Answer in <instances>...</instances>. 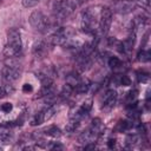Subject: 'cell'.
Listing matches in <instances>:
<instances>
[{
  "label": "cell",
  "instance_id": "1",
  "mask_svg": "<svg viewBox=\"0 0 151 151\" xmlns=\"http://www.w3.org/2000/svg\"><path fill=\"white\" fill-rule=\"evenodd\" d=\"M22 51V41L20 32L17 28H9L7 31V44L4 48L6 58H18Z\"/></svg>",
  "mask_w": 151,
  "mask_h": 151
},
{
  "label": "cell",
  "instance_id": "2",
  "mask_svg": "<svg viewBox=\"0 0 151 151\" xmlns=\"http://www.w3.org/2000/svg\"><path fill=\"white\" fill-rule=\"evenodd\" d=\"M29 25L38 32L40 33H46L50 31V28L52 27V22L51 20L41 12V11H34L29 18H28Z\"/></svg>",
  "mask_w": 151,
  "mask_h": 151
},
{
  "label": "cell",
  "instance_id": "3",
  "mask_svg": "<svg viewBox=\"0 0 151 151\" xmlns=\"http://www.w3.org/2000/svg\"><path fill=\"white\" fill-rule=\"evenodd\" d=\"M15 58H6L5 60V67L1 71L2 79L7 83L15 81L20 78L21 74V66L14 61Z\"/></svg>",
  "mask_w": 151,
  "mask_h": 151
},
{
  "label": "cell",
  "instance_id": "4",
  "mask_svg": "<svg viewBox=\"0 0 151 151\" xmlns=\"http://www.w3.org/2000/svg\"><path fill=\"white\" fill-rule=\"evenodd\" d=\"M80 26L85 33H88V34L94 33L96 26H97V19H96V13L93 12L92 8H86L85 11H83Z\"/></svg>",
  "mask_w": 151,
  "mask_h": 151
},
{
  "label": "cell",
  "instance_id": "5",
  "mask_svg": "<svg viewBox=\"0 0 151 151\" xmlns=\"http://www.w3.org/2000/svg\"><path fill=\"white\" fill-rule=\"evenodd\" d=\"M112 24V9L109 7H103L100 11V19H99V31L103 35H106L110 31Z\"/></svg>",
  "mask_w": 151,
  "mask_h": 151
},
{
  "label": "cell",
  "instance_id": "6",
  "mask_svg": "<svg viewBox=\"0 0 151 151\" xmlns=\"http://www.w3.org/2000/svg\"><path fill=\"white\" fill-rule=\"evenodd\" d=\"M136 2L131 0H117L112 5V9L119 14H127L132 12L136 7Z\"/></svg>",
  "mask_w": 151,
  "mask_h": 151
},
{
  "label": "cell",
  "instance_id": "7",
  "mask_svg": "<svg viewBox=\"0 0 151 151\" xmlns=\"http://www.w3.org/2000/svg\"><path fill=\"white\" fill-rule=\"evenodd\" d=\"M100 133H98L96 130H93L92 127H88L86 131H84L80 136H79V143L81 144H90V143H94L97 140V138L99 137Z\"/></svg>",
  "mask_w": 151,
  "mask_h": 151
},
{
  "label": "cell",
  "instance_id": "8",
  "mask_svg": "<svg viewBox=\"0 0 151 151\" xmlns=\"http://www.w3.org/2000/svg\"><path fill=\"white\" fill-rule=\"evenodd\" d=\"M32 51H33V55L35 58H44L48 53V42H46L45 40L35 41Z\"/></svg>",
  "mask_w": 151,
  "mask_h": 151
},
{
  "label": "cell",
  "instance_id": "9",
  "mask_svg": "<svg viewBox=\"0 0 151 151\" xmlns=\"http://www.w3.org/2000/svg\"><path fill=\"white\" fill-rule=\"evenodd\" d=\"M117 101V93L113 90H110L106 92L104 100H103V110L104 111H110L113 109V106L116 105Z\"/></svg>",
  "mask_w": 151,
  "mask_h": 151
},
{
  "label": "cell",
  "instance_id": "10",
  "mask_svg": "<svg viewBox=\"0 0 151 151\" xmlns=\"http://www.w3.org/2000/svg\"><path fill=\"white\" fill-rule=\"evenodd\" d=\"M131 24H132V27H133V32H136V29L143 28L149 24V17L142 13L139 15H136Z\"/></svg>",
  "mask_w": 151,
  "mask_h": 151
},
{
  "label": "cell",
  "instance_id": "11",
  "mask_svg": "<svg viewBox=\"0 0 151 151\" xmlns=\"http://www.w3.org/2000/svg\"><path fill=\"white\" fill-rule=\"evenodd\" d=\"M90 86H91V85H90V81H88L87 79H81V78H80L79 83L74 86V92H77V93H79V94L86 93V92L88 91Z\"/></svg>",
  "mask_w": 151,
  "mask_h": 151
},
{
  "label": "cell",
  "instance_id": "12",
  "mask_svg": "<svg viewBox=\"0 0 151 151\" xmlns=\"http://www.w3.org/2000/svg\"><path fill=\"white\" fill-rule=\"evenodd\" d=\"M80 122H81V119L76 118V117H71V118H70V122L67 123V125H66V127H65V130H66L67 132H74V131L79 127Z\"/></svg>",
  "mask_w": 151,
  "mask_h": 151
},
{
  "label": "cell",
  "instance_id": "13",
  "mask_svg": "<svg viewBox=\"0 0 151 151\" xmlns=\"http://www.w3.org/2000/svg\"><path fill=\"white\" fill-rule=\"evenodd\" d=\"M44 133L47 134V136H50V137H52V138H59V137L61 136L60 129L57 127V126H54V125H51V126L46 127V129L44 130Z\"/></svg>",
  "mask_w": 151,
  "mask_h": 151
},
{
  "label": "cell",
  "instance_id": "14",
  "mask_svg": "<svg viewBox=\"0 0 151 151\" xmlns=\"http://www.w3.org/2000/svg\"><path fill=\"white\" fill-rule=\"evenodd\" d=\"M150 59H151V53L150 51H146V50H142L137 55V60L142 63H149Z\"/></svg>",
  "mask_w": 151,
  "mask_h": 151
},
{
  "label": "cell",
  "instance_id": "15",
  "mask_svg": "<svg viewBox=\"0 0 151 151\" xmlns=\"http://www.w3.org/2000/svg\"><path fill=\"white\" fill-rule=\"evenodd\" d=\"M45 120H44V117H42V113H41V111L40 112H38L37 114H34L33 117H32V119H31V125L32 126H35V125H40V124H42Z\"/></svg>",
  "mask_w": 151,
  "mask_h": 151
},
{
  "label": "cell",
  "instance_id": "16",
  "mask_svg": "<svg viewBox=\"0 0 151 151\" xmlns=\"http://www.w3.org/2000/svg\"><path fill=\"white\" fill-rule=\"evenodd\" d=\"M139 142H140V137H139V134L133 133V134H129V136L126 137V144L130 145V146H133V145L138 144Z\"/></svg>",
  "mask_w": 151,
  "mask_h": 151
},
{
  "label": "cell",
  "instance_id": "17",
  "mask_svg": "<svg viewBox=\"0 0 151 151\" xmlns=\"http://www.w3.org/2000/svg\"><path fill=\"white\" fill-rule=\"evenodd\" d=\"M13 91H14V88H13L12 85H9V84H6V85L0 86V98L11 94Z\"/></svg>",
  "mask_w": 151,
  "mask_h": 151
},
{
  "label": "cell",
  "instance_id": "18",
  "mask_svg": "<svg viewBox=\"0 0 151 151\" xmlns=\"http://www.w3.org/2000/svg\"><path fill=\"white\" fill-rule=\"evenodd\" d=\"M107 64L112 68H118L119 66H122V60L118 57H110L107 60Z\"/></svg>",
  "mask_w": 151,
  "mask_h": 151
},
{
  "label": "cell",
  "instance_id": "19",
  "mask_svg": "<svg viewBox=\"0 0 151 151\" xmlns=\"http://www.w3.org/2000/svg\"><path fill=\"white\" fill-rule=\"evenodd\" d=\"M137 93H138L137 90H132V91H130V92L127 93L126 98H127V103H129V104H134V103H136Z\"/></svg>",
  "mask_w": 151,
  "mask_h": 151
},
{
  "label": "cell",
  "instance_id": "20",
  "mask_svg": "<svg viewBox=\"0 0 151 151\" xmlns=\"http://www.w3.org/2000/svg\"><path fill=\"white\" fill-rule=\"evenodd\" d=\"M136 1H137L136 5H138L139 7H142L146 12L150 11V0H136Z\"/></svg>",
  "mask_w": 151,
  "mask_h": 151
},
{
  "label": "cell",
  "instance_id": "21",
  "mask_svg": "<svg viewBox=\"0 0 151 151\" xmlns=\"http://www.w3.org/2000/svg\"><path fill=\"white\" fill-rule=\"evenodd\" d=\"M117 81H118L119 85H123V86H129V85H131V80H130V78H129L127 76H120V77L117 79Z\"/></svg>",
  "mask_w": 151,
  "mask_h": 151
},
{
  "label": "cell",
  "instance_id": "22",
  "mask_svg": "<svg viewBox=\"0 0 151 151\" xmlns=\"http://www.w3.org/2000/svg\"><path fill=\"white\" fill-rule=\"evenodd\" d=\"M40 0H22V6L26 8H32L39 4Z\"/></svg>",
  "mask_w": 151,
  "mask_h": 151
},
{
  "label": "cell",
  "instance_id": "23",
  "mask_svg": "<svg viewBox=\"0 0 151 151\" xmlns=\"http://www.w3.org/2000/svg\"><path fill=\"white\" fill-rule=\"evenodd\" d=\"M0 110L4 112V113H9L12 110H13V105L11 103H4L1 106H0Z\"/></svg>",
  "mask_w": 151,
  "mask_h": 151
},
{
  "label": "cell",
  "instance_id": "24",
  "mask_svg": "<svg viewBox=\"0 0 151 151\" xmlns=\"http://www.w3.org/2000/svg\"><path fill=\"white\" fill-rule=\"evenodd\" d=\"M11 139H12V134L9 132H1L0 133V142L8 143Z\"/></svg>",
  "mask_w": 151,
  "mask_h": 151
},
{
  "label": "cell",
  "instance_id": "25",
  "mask_svg": "<svg viewBox=\"0 0 151 151\" xmlns=\"http://www.w3.org/2000/svg\"><path fill=\"white\" fill-rule=\"evenodd\" d=\"M137 77H138V81L139 83H147V80H149V74L144 73V72H139Z\"/></svg>",
  "mask_w": 151,
  "mask_h": 151
},
{
  "label": "cell",
  "instance_id": "26",
  "mask_svg": "<svg viewBox=\"0 0 151 151\" xmlns=\"http://www.w3.org/2000/svg\"><path fill=\"white\" fill-rule=\"evenodd\" d=\"M22 91H24L25 93H28V92H32V91H33V87H32L31 84H24V86H22Z\"/></svg>",
  "mask_w": 151,
  "mask_h": 151
},
{
  "label": "cell",
  "instance_id": "27",
  "mask_svg": "<svg viewBox=\"0 0 151 151\" xmlns=\"http://www.w3.org/2000/svg\"><path fill=\"white\" fill-rule=\"evenodd\" d=\"M47 147H50V149H52V150H57V149H64V146L61 145V144H59V143H54V144H51V145H47Z\"/></svg>",
  "mask_w": 151,
  "mask_h": 151
},
{
  "label": "cell",
  "instance_id": "28",
  "mask_svg": "<svg viewBox=\"0 0 151 151\" xmlns=\"http://www.w3.org/2000/svg\"><path fill=\"white\" fill-rule=\"evenodd\" d=\"M107 146H109L110 149H113V147L116 146V140H114V139H109V142H107Z\"/></svg>",
  "mask_w": 151,
  "mask_h": 151
},
{
  "label": "cell",
  "instance_id": "29",
  "mask_svg": "<svg viewBox=\"0 0 151 151\" xmlns=\"http://www.w3.org/2000/svg\"><path fill=\"white\" fill-rule=\"evenodd\" d=\"M131 1H136V0H131Z\"/></svg>",
  "mask_w": 151,
  "mask_h": 151
}]
</instances>
